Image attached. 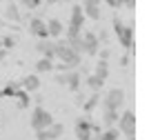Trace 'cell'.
I'll list each match as a JSON object with an SVG mask.
<instances>
[{
  "mask_svg": "<svg viewBox=\"0 0 149 140\" xmlns=\"http://www.w3.org/2000/svg\"><path fill=\"white\" fill-rule=\"evenodd\" d=\"M56 58L60 60V65L67 69V71L80 67V60H82L80 54H76V51L69 47L65 40H56Z\"/></svg>",
  "mask_w": 149,
  "mask_h": 140,
  "instance_id": "cell-1",
  "label": "cell"
},
{
  "mask_svg": "<svg viewBox=\"0 0 149 140\" xmlns=\"http://www.w3.org/2000/svg\"><path fill=\"white\" fill-rule=\"evenodd\" d=\"M125 100H127L125 89L123 87H113L102 98V111H116V114H120V107L125 104Z\"/></svg>",
  "mask_w": 149,
  "mask_h": 140,
  "instance_id": "cell-2",
  "label": "cell"
},
{
  "mask_svg": "<svg viewBox=\"0 0 149 140\" xmlns=\"http://www.w3.org/2000/svg\"><path fill=\"white\" fill-rule=\"evenodd\" d=\"M113 31H116V38H118L120 47H123L125 51H131V47H134V27H131V24H125L123 20L116 16V18H113Z\"/></svg>",
  "mask_w": 149,
  "mask_h": 140,
  "instance_id": "cell-3",
  "label": "cell"
},
{
  "mask_svg": "<svg viewBox=\"0 0 149 140\" xmlns=\"http://www.w3.org/2000/svg\"><path fill=\"white\" fill-rule=\"evenodd\" d=\"M54 122V116H51V111H47L45 107H33L31 109V118H29V125L33 131H42V129H47Z\"/></svg>",
  "mask_w": 149,
  "mask_h": 140,
  "instance_id": "cell-4",
  "label": "cell"
},
{
  "mask_svg": "<svg viewBox=\"0 0 149 140\" xmlns=\"http://www.w3.org/2000/svg\"><path fill=\"white\" fill-rule=\"evenodd\" d=\"M118 134L125 138H136V114L131 109L118 114Z\"/></svg>",
  "mask_w": 149,
  "mask_h": 140,
  "instance_id": "cell-5",
  "label": "cell"
},
{
  "mask_svg": "<svg viewBox=\"0 0 149 140\" xmlns=\"http://www.w3.org/2000/svg\"><path fill=\"white\" fill-rule=\"evenodd\" d=\"M100 49V40L93 31H82L80 36V51H85L87 56H96Z\"/></svg>",
  "mask_w": 149,
  "mask_h": 140,
  "instance_id": "cell-6",
  "label": "cell"
},
{
  "mask_svg": "<svg viewBox=\"0 0 149 140\" xmlns=\"http://www.w3.org/2000/svg\"><path fill=\"white\" fill-rule=\"evenodd\" d=\"M62 134H65V125H60V122L54 120L47 129L36 131V138L38 140H58V138H62Z\"/></svg>",
  "mask_w": 149,
  "mask_h": 140,
  "instance_id": "cell-7",
  "label": "cell"
},
{
  "mask_svg": "<svg viewBox=\"0 0 149 140\" xmlns=\"http://www.w3.org/2000/svg\"><path fill=\"white\" fill-rule=\"evenodd\" d=\"M82 13H85V18H89V20H100L102 18V0H85L82 2Z\"/></svg>",
  "mask_w": 149,
  "mask_h": 140,
  "instance_id": "cell-8",
  "label": "cell"
},
{
  "mask_svg": "<svg viewBox=\"0 0 149 140\" xmlns=\"http://www.w3.org/2000/svg\"><path fill=\"white\" fill-rule=\"evenodd\" d=\"M36 51L38 54H42V58H47V60L54 62V58H56V40H38L36 42Z\"/></svg>",
  "mask_w": 149,
  "mask_h": 140,
  "instance_id": "cell-9",
  "label": "cell"
},
{
  "mask_svg": "<svg viewBox=\"0 0 149 140\" xmlns=\"http://www.w3.org/2000/svg\"><path fill=\"white\" fill-rule=\"evenodd\" d=\"M45 24H47V36H49V40H60V36L65 33V24H62V20L49 18V20H45Z\"/></svg>",
  "mask_w": 149,
  "mask_h": 140,
  "instance_id": "cell-10",
  "label": "cell"
},
{
  "mask_svg": "<svg viewBox=\"0 0 149 140\" xmlns=\"http://www.w3.org/2000/svg\"><path fill=\"white\" fill-rule=\"evenodd\" d=\"M74 131H76V138H78V140H91L93 138V134H91V120L78 118V120H76Z\"/></svg>",
  "mask_w": 149,
  "mask_h": 140,
  "instance_id": "cell-11",
  "label": "cell"
},
{
  "mask_svg": "<svg viewBox=\"0 0 149 140\" xmlns=\"http://www.w3.org/2000/svg\"><path fill=\"white\" fill-rule=\"evenodd\" d=\"M29 31H31V36H36L38 40H47V24H45L42 18H31L29 20Z\"/></svg>",
  "mask_w": 149,
  "mask_h": 140,
  "instance_id": "cell-12",
  "label": "cell"
},
{
  "mask_svg": "<svg viewBox=\"0 0 149 140\" xmlns=\"http://www.w3.org/2000/svg\"><path fill=\"white\" fill-rule=\"evenodd\" d=\"M25 91H38V87H40V78H38V73H29V76H25V78L18 82Z\"/></svg>",
  "mask_w": 149,
  "mask_h": 140,
  "instance_id": "cell-13",
  "label": "cell"
},
{
  "mask_svg": "<svg viewBox=\"0 0 149 140\" xmlns=\"http://www.w3.org/2000/svg\"><path fill=\"white\" fill-rule=\"evenodd\" d=\"M65 76H67V85H65V87H69L71 91H78V89H80V80H82L80 71H76V69H71V71H67Z\"/></svg>",
  "mask_w": 149,
  "mask_h": 140,
  "instance_id": "cell-14",
  "label": "cell"
},
{
  "mask_svg": "<svg viewBox=\"0 0 149 140\" xmlns=\"http://www.w3.org/2000/svg\"><path fill=\"white\" fill-rule=\"evenodd\" d=\"M93 76L100 78L102 82H107V78H109V62L107 60H98V65H96V69H93Z\"/></svg>",
  "mask_w": 149,
  "mask_h": 140,
  "instance_id": "cell-15",
  "label": "cell"
},
{
  "mask_svg": "<svg viewBox=\"0 0 149 140\" xmlns=\"http://www.w3.org/2000/svg\"><path fill=\"white\" fill-rule=\"evenodd\" d=\"M85 82H87V87H89V89H91L93 93H96V91H100V89H102V85H105V82H102V80H100V78H96L93 73H89L87 78H85Z\"/></svg>",
  "mask_w": 149,
  "mask_h": 140,
  "instance_id": "cell-16",
  "label": "cell"
},
{
  "mask_svg": "<svg viewBox=\"0 0 149 140\" xmlns=\"http://www.w3.org/2000/svg\"><path fill=\"white\" fill-rule=\"evenodd\" d=\"M51 69H54V62L47 60V58H40L36 62V73H49Z\"/></svg>",
  "mask_w": 149,
  "mask_h": 140,
  "instance_id": "cell-17",
  "label": "cell"
},
{
  "mask_svg": "<svg viewBox=\"0 0 149 140\" xmlns=\"http://www.w3.org/2000/svg\"><path fill=\"white\" fill-rule=\"evenodd\" d=\"M116 122H118V114H116V111H102V125H105L107 129L113 127Z\"/></svg>",
  "mask_w": 149,
  "mask_h": 140,
  "instance_id": "cell-18",
  "label": "cell"
},
{
  "mask_svg": "<svg viewBox=\"0 0 149 140\" xmlns=\"http://www.w3.org/2000/svg\"><path fill=\"white\" fill-rule=\"evenodd\" d=\"M98 140H120V134H118L116 127H109V129H105V131H100Z\"/></svg>",
  "mask_w": 149,
  "mask_h": 140,
  "instance_id": "cell-19",
  "label": "cell"
},
{
  "mask_svg": "<svg viewBox=\"0 0 149 140\" xmlns=\"http://www.w3.org/2000/svg\"><path fill=\"white\" fill-rule=\"evenodd\" d=\"M7 18H11V20H20L18 7L13 5V2H9V5H7Z\"/></svg>",
  "mask_w": 149,
  "mask_h": 140,
  "instance_id": "cell-20",
  "label": "cell"
},
{
  "mask_svg": "<svg viewBox=\"0 0 149 140\" xmlns=\"http://www.w3.org/2000/svg\"><path fill=\"white\" fill-rule=\"evenodd\" d=\"M98 102H100V91H96L91 98H89V102L85 104V111H91V109H93V107H96Z\"/></svg>",
  "mask_w": 149,
  "mask_h": 140,
  "instance_id": "cell-21",
  "label": "cell"
},
{
  "mask_svg": "<svg viewBox=\"0 0 149 140\" xmlns=\"http://www.w3.org/2000/svg\"><path fill=\"white\" fill-rule=\"evenodd\" d=\"M20 2H22V5H25L27 9H38V7H40V2H42V0H20Z\"/></svg>",
  "mask_w": 149,
  "mask_h": 140,
  "instance_id": "cell-22",
  "label": "cell"
},
{
  "mask_svg": "<svg viewBox=\"0 0 149 140\" xmlns=\"http://www.w3.org/2000/svg\"><path fill=\"white\" fill-rule=\"evenodd\" d=\"M65 73H67V71H60V73H56V82H58L60 87H65V85H67V76H65Z\"/></svg>",
  "mask_w": 149,
  "mask_h": 140,
  "instance_id": "cell-23",
  "label": "cell"
},
{
  "mask_svg": "<svg viewBox=\"0 0 149 140\" xmlns=\"http://www.w3.org/2000/svg\"><path fill=\"white\" fill-rule=\"evenodd\" d=\"M13 45H16V40H13V38H11V36H7V38H5V40H2V47H5V51H7V49H11V47H13Z\"/></svg>",
  "mask_w": 149,
  "mask_h": 140,
  "instance_id": "cell-24",
  "label": "cell"
},
{
  "mask_svg": "<svg viewBox=\"0 0 149 140\" xmlns=\"http://www.w3.org/2000/svg\"><path fill=\"white\" fill-rule=\"evenodd\" d=\"M105 5H109L111 9H118V7H123V0H102Z\"/></svg>",
  "mask_w": 149,
  "mask_h": 140,
  "instance_id": "cell-25",
  "label": "cell"
},
{
  "mask_svg": "<svg viewBox=\"0 0 149 140\" xmlns=\"http://www.w3.org/2000/svg\"><path fill=\"white\" fill-rule=\"evenodd\" d=\"M123 7H127V9H134V7H136V0H123Z\"/></svg>",
  "mask_w": 149,
  "mask_h": 140,
  "instance_id": "cell-26",
  "label": "cell"
},
{
  "mask_svg": "<svg viewBox=\"0 0 149 140\" xmlns=\"http://www.w3.org/2000/svg\"><path fill=\"white\" fill-rule=\"evenodd\" d=\"M56 2H65V0H47V5H56Z\"/></svg>",
  "mask_w": 149,
  "mask_h": 140,
  "instance_id": "cell-27",
  "label": "cell"
},
{
  "mask_svg": "<svg viewBox=\"0 0 149 140\" xmlns=\"http://www.w3.org/2000/svg\"><path fill=\"white\" fill-rule=\"evenodd\" d=\"M5 54H7L5 49H0V60H2V58H5Z\"/></svg>",
  "mask_w": 149,
  "mask_h": 140,
  "instance_id": "cell-28",
  "label": "cell"
},
{
  "mask_svg": "<svg viewBox=\"0 0 149 140\" xmlns=\"http://www.w3.org/2000/svg\"><path fill=\"white\" fill-rule=\"evenodd\" d=\"M127 140H136V138H127Z\"/></svg>",
  "mask_w": 149,
  "mask_h": 140,
  "instance_id": "cell-29",
  "label": "cell"
},
{
  "mask_svg": "<svg viewBox=\"0 0 149 140\" xmlns=\"http://www.w3.org/2000/svg\"><path fill=\"white\" fill-rule=\"evenodd\" d=\"M91 140H98V138H91Z\"/></svg>",
  "mask_w": 149,
  "mask_h": 140,
  "instance_id": "cell-30",
  "label": "cell"
}]
</instances>
